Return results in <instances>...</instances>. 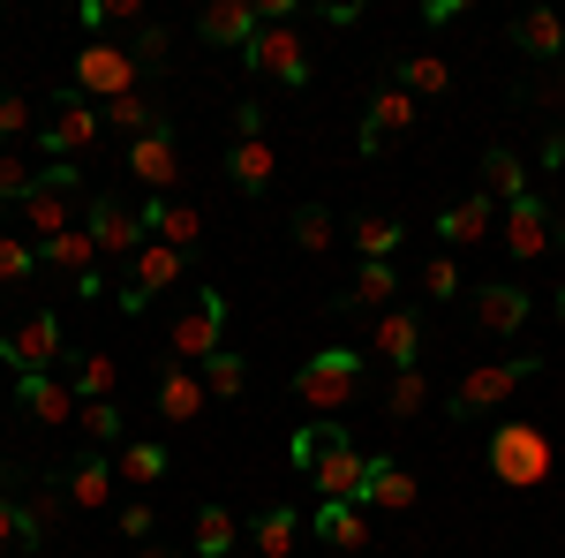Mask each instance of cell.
<instances>
[{
  "mask_svg": "<svg viewBox=\"0 0 565 558\" xmlns=\"http://www.w3.org/2000/svg\"><path fill=\"white\" fill-rule=\"evenodd\" d=\"M482 461H490V475H498L505 491H535V483L558 475V438L543 423H498L490 445H482Z\"/></svg>",
  "mask_w": 565,
  "mask_h": 558,
  "instance_id": "6da1fadb",
  "label": "cell"
},
{
  "mask_svg": "<svg viewBox=\"0 0 565 558\" xmlns=\"http://www.w3.org/2000/svg\"><path fill=\"white\" fill-rule=\"evenodd\" d=\"M362 378H370L362 347H317L302 370H295V400H302L309 415H340V408L362 400Z\"/></svg>",
  "mask_w": 565,
  "mask_h": 558,
  "instance_id": "7a4b0ae2",
  "label": "cell"
},
{
  "mask_svg": "<svg viewBox=\"0 0 565 558\" xmlns=\"http://www.w3.org/2000/svg\"><path fill=\"white\" fill-rule=\"evenodd\" d=\"M535 370H543V355H513V362H476V370H468L460 386L445 392V415H452V423H468V415H490V408H505V400H513V392H521Z\"/></svg>",
  "mask_w": 565,
  "mask_h": 558,
  "instance_id": "3957f363",
  "label": "cell"
},
{
  "mask_svg": "<svg viewBox=\"0 0 565 558\" xmlns=\"http://www.w3.org/2000/svg\"><path fill=\"white\" fill-rule=\"evenodd\" d=\"M362 468H370V453L348 438V423H317V461H309V491L317 498H354L362 491Z\"/></svg>",
  "mask_w": 565,
  "mask_h": 558,
  "instance_id": "277c9868",
  "label": "cell"
},
{
  "mask_svg": "<svg viewBox=\"0 0 565 558\" xmlns=\"http://www.w3.org/2000/svg\"><path fill=\"white\" fill-rule=\"evenodd\" d=\"M0 362L23 378V370H61L68 362V325H61V309H31L15 333H0Z\"/></svg>",
  "mask_w": 565,
  "mask_h": 558,
  "instance_id": "5b68a950",
  "label": "cell"
},
{
  "mask_svg": "<svg viewBox=\"0 0 565 558\" xmlns=\"http://www.w3.org/2000/svg\"><path fill=\"white\" fill-rule=\"evenodd\" d=\"M181 280H189V257L167 250V242H143V250L129 257V280H121L114 309H121V317H143V309L167 295V287H181Z\"/></svg>",
  "mask_w": 565,
  "mask_h": 558,
  "instance_id": "8992f818",
  "label": "cell"
},
{
  "mask_svg": "<svg viewBox=\"0 0 565 558\" xmlns=\"http://www.w3.org/2000/svg\"><path fill=\"white\" fill-rule=\"evenodd\" d=\"M136 84H143V69H136L129 45H84V53H76V76H68V91L90 98V106H114V98H129Z\"/></svg>",
  "mask_w": 565,
  "mask_h": 558,
  "instance_id": "52a82bcc",
  "label": "cell"
},
{
  "mask_svg": "<svg viewBox=\"0 0 565 558\" xmlns=\"http://www.w3.org/2000/svg\"><path fill=\"white\" fill-rule=\"evenodd\" d=\"M98 136H106V114H98L90 98H76V91L61 84V98H53V122H39V151H45V167H53V159H84Z\"/></svg>",
  "mask_w": 565,
  "mask_h": 558,
  "instance_id": "ba28073f",
  "label": "cell"
},
{
  "mask_svg": "<svg viewBox=\"0 0 565 558\" xmlns=\"http://www.w3.org/2000/svg\"><path fill=\"white\" fill-rule=\"evenodd\" d=\"M242 69L249 76H271L279 91H309V45L295 23H264L257 39H249V53H242Z\"/></svg>",
  "mask_w": 565,
  "mask_h": 558,
  "instance_id": "9c48e42d",
  "label": "cell"
},
{
  "mask_svg": "<svg viewBox=\"0 0 565 558\" xmlns=\"http://www.w3.org/2000/svg\"><path fill=\"white\" fill-rule=\"evenodd\" d=\"M167 347H174V362H196V370H204L218 347H226V295H218V287H204V295H196L174 325H167Z\"/></svg>",
  "mask_w": 565,
  "mask_h": 558,
  "instance_id": "30bf717a",
  "label": "cell"
},
{
  "mask_svg": "<svg viewBox=\"0 0 565 558\" xmlns=\"http://www.w3.org/2000/svg\"><path fill=\"white\" fill-rule=\"evenodd\" d=\"M84 227H90V242H98V257H121V264L151 242V234H143V212H136L129 197H114V189L84 197Z\"/></svg>",
  "mask_w": 565,
  "mask_h": 558,
  "instance_id": "8fae6325",
  "label": "cell"
},
{
  "mask_svg": "<svg viewBox=\"0 0 565 558\" xmlns=\"http://www.w3.org/2000/svg\"><path fill=\"white\" fill-rule=\"evenodd\" d=\"M551 234H565V204H551V197H521V204H505V250H513L521 264L543 257Z\"/></svg>",
  "mask_w": 565,
  "mask_h": 558,
  "instance_id": "7c38bea8",
  "label": "cell"
},
{
  "mask_svg": "<svg viewBox=\"0 0 565 558\" xmlns=\"http://www.w3.org/2000/svg\"><path fill=\"white\" fill-rule=\"evenodd\" d=\"M423 340H430L423 309H385V317H370V355H377L385 370H415V362H423Z\"/></svg>",
  "mask_w": 565,
  "mask_h": 558,
  "instance_id": "4fadbf2b",
  "label": "cell"
},
{
  "mask_svg": "<svg viewBox=\"0 0 565 558\" xmlns=\"http://www.w3.org/2000/svg\"><path fill=\"white\" fill-rule=\"evenodd\" d=\"M407 129H415V98H407L399 84H377V91H370V114H362V136H354V151H362V159H377L392 136H407Z\"/></svg>",
  "mask_w": 565,
  "mask_h": 558,
  "instance_id": "5bb4252c",
  "label": "cell"
},
{
  "mask_svg": "<svg viewBox=\"0 0 565 558\" xmlns=\"http://www.w3.org/2000/svg\"><path fill=\"white\" fill-rule=\"evenodd\" d=\"M129 173L143 181V197H174V181H181L174 122H167V129H151V136H136V144H129Z\"/></svg>",
  "mask_w": 565,
  "mask_h": 558,
  "instance_id": "9a60e30c",
  "label": "cell"
},
{
  "mask_svg": "<svg viewBox=\"0 0 565 558\" xmlns=\"http://www.w3.org/2000/svg\"><path fill=\"white\" fill-rule=\"evenodd\" d=\"M415 498H423V483L399 468V461L370 453V468H362V491H354V506H362V514H407Z\"/></svg>",
  "mask_w": 565,
  "mask_h": 558,
  "instance_id": "2e32d148",
  "label": "cell"
},
{
  "mask_svg": "<svg viewBox=\"0 0 565 558\" xmlns=\"http://www.w3.org/2000/svg\"><path fill=\"white\" fill-rule=\"evenodd\" d=\"M136 212H143V234H151V242L196 257V242H204V212H196V204H181V197H143Z\"/></svg>",
  "mask_w": 565,
  "mask_h": 558,
  "instance_id": "e0dca14e",
  "label": "cell"
},
{
  "mask_svg": "<svg viewBox=\"0 0 565 558\" xmlns=\"http://www.w3.org/2000/svg\"><path fill=\"white\" fill-rule=\"evenodd\" d=\"M490 234H498V204H490L482 189L437 204V242H445V250H476V242H490Z\"/></svg>",
  "mask_w": 565,
  "mask_h": 558,
  "instance_id": "ac0fdd59",
  "label": "cell"
},
{
  "mask_svg": "<svg viewBox=\"0 0 565 558\" xmlns=\"http://www.w3.org/2000/svg\"><path fill=\"white\" fill-rule=\"evenodd\" d=\"M15 408H23L31 423H76V386H68L61 370H23V378H15Z\"/></svg>",
  "mask_w": 565,
  "mask_h": 558,
  "instance_id": "d6986e66",
  "label": "cell"
},
{
  "mask_svg": "<svg viewBox=\"0 0 565 558\" xmlns=\"http://www.w3.org/2000/svg\"><path fill=\"white\" fill-rule=\"evenodd\" d=\"M196 31H204V45L249 53V39L264 31V8H257V0H212V8L196 15Z\"/></svg>",
  "mask_w": 565,
  "mask_h": 558,
  "instance_id": "ffe728a7",
  "label": "cell"
},
{
  "mask_svg": "<svg viewBox=\"0 0 565 558\" xmlns=\"http://www.w3.org/2000/svg\"><path fill=\"white\" fill-rule=\"evenodd\" d=\"M309 528H317V544H332V551H370V514H362L354 498H317V506H309Z\"/></svg>",
  "mask_w": 565,
  "mask_h": 558,
  "instance_id": "44dd1931",
  "label": "cell"
},
{
  "mask_svg": "<svg viewBox=\"0 0 565 558\" xmlns=\"http://www.w3.org/2000/svg\"><path fill=\"white\" fill-rule=\"evenodd\" d=\"M527 317H535L527 287H513V280H482V287H476V325H482V333L505 340V333H521Z\"/></svg>",
  "mask_w": 565,
  "mask_h": 558,
  "instance_id": "7402d4cb",
  "label": "cell"
},
{
  "mask_svg": "<svg viewBox=\"0 0 565 558\" xmlns=\"http://www.w3.org/2000/svg\"><path fill=\"white\" fill-rule=\"evenodd\" d=\"M332 309H348V317H385V309H399V272L392 264H354L348 295L332 302Z\"/></svg>",
  "mask_w": 565,
  "mask_h": 558,
  "instance_id": "603a6c76",
  "label": "cell"
},
{
  "mask_svg": "<svg viewBox=\"0 0 565 558\" xmlns=\"http://www.w3.org/2000/svg\"><path fill=\"white\" fill-rule=\"evenodd\" d=\"M476 181H482V197H490V204H521V197H535L527 159H521V151H505V144H490V151H482Z\"/></svg>",
  "mask_w": 565,
  "mask_h": 558,
  "instance_id": "cb8c5ba5",
  "label": "cell"
},
{
  "mask_svg": "<svg viewBox=\"0 0 565 558\" xmlns=\"http://www.w3.org/2000/svg\"><path fill=\"white\" fill-rule=\"evenodd\" d=\"M61 506H68V483H39L31 498H15V544H23V551H45Z\"/></svg>",
  "mask_w": 565,
  "mask_h": 558,
  "instance_id": "d4e9b609",
  "label": "cell"
},
{
  "mask_svg": "<svg viewBox=\"0 0 565 558\" xmlns=\"http://www.w3.org/2000/svg\"><path fill=\"white\" fill-rule=\"evenodd\" d=\"M39 264H45V272H61L68 287H84L90 272H98V242H90V227H68V234L39 242Z\"/></svg>",
  "mask_w": 565,
  "mask_h": 558,
  "instance_id": "484cf974",
  "label": "cell"
},
{
  "mask_svg": "<svg viewBox=\"0 0 565 558\" xmlns=\"http://www.w3.org/2000/svg\"><path fill=\"white\" fill-rule=\"evenodd\" d=\"M513 45H521L527 61L565 69V15L558 8H527V15H513Z\"/></svg>",
  "mask_w": 565,
  "mask_h": 558,
  "instance_id": "4316f807",
  "label": "cell"
},
{
  "mask_svg": "<svg viewBox=\"0 0 565 558\" xmlns=\"http://www.w3.org/2000/svg\"><path fill=\"white\" fill-rule=\"evenodd\" d=\"M61 378L76 386V408H84V400H114V386H121V362H114V355H98V347H68Z\"/></svg>",
  "mask_w": 565,
  "mask_h": 558,
  "instance_id": "83f0119b",
  "label": "cell"
},
{
  "mask_svg": "<svg viewBox=\"0 0 565 558\" xmlns=\"http://www.w3.org/2000/svg\"><path fill=\"white\" fill-rule=\"evenodd\" d=\"M204 400H212V392H204V378H196L189 362H167V370H159V423H196Z\"/></svg>",
  "mask_w": 565,
  "mask_h": 558,
  "instance_id": "f1b7e54d",
  "label": "cell"
},
{
  "mask_svg": "<svg viewBox=\"0 0 565 558\" xmlns=\"http://www.w3.org/2000/svg\"><path fill=\"white\" fill-rule=\"evenodd\" d=\"M226 173H234V189H242V197H264V189L279 181V151H271L264 136H234V151H226Z\"/></svg>",
  "mask_w": 565,
  "mask_h": 558,
  "instance_id": "f546056e",
  "label": "cell"
},
{
  "mask_svg": "<svg viewBox=\"0 0 565 558\" xmlns=\"http://www.w3.org/2000/svg\"><path fill=\"white\" fill-rule=\"evenodd\" d=\"M68 227H84V219H76V197H68V189H53V181H39V189L23 197V234L53 242V234H68Z\"/></svg>",
  "mask_w": 565,
  "mask_h": 558,
  "instance_id": "4dcf8cb0",
  "label": "cell"
},
{
  "mask_svg": "<svg viewBox=\"0 0 565 558\" xmlns=\"http://www.w3.org/2000/svg\"><path fill=\"white\" fill-rule=\"evenodd\" d=\"M399 242H407V227H399L392 212H362V219L348 227V250H354L362 264H392V250H399Z\"/></svg>",
  "mask_w": 565,
  "mask_h": 558,
  "instance_id": "1f68e13d",
  "label": "cell"
},
{
  "mask_svg": "<svg viewBox=\"0 0 565 558\" xmlns=\"http://www.w3.org/2000/svg\"><path fill=\"white\" fill-rule=\"evenodd\" d=\"M392 84L407 91V98H445L452 91V69H445V53H430V45H415L399 69H392Z\"/></svg>",
  "mask_w": 565,
  "mask_h": 558,
  "instance_id": "d6a6232c",
  "label": "cell"
},
{
  "mask_svg": "<svg viewBox=\"0 0 565 558\" xmlns=\"http://www.w3.org/2000/svg\"><path fill=\"white\" fill-rule=\"evenodd\" d=\"M189 551L196 558H242V528H234V514H226V506H204L196 528H189Z\"/></svg>",
  "mask_w": 565,
  "mask_h": 558,
  "instance_id": "836d02e7",
  "label": "cell"
},
{
  "mask_svg": "<svg viewBox=\"0 0 565 558\" xmlns=\"http://www.w3.org/2000/svg\"><path fill=\"white\" fill-rule=\"evenodd\" d=\"M430 408V370L415 362V370H392L385 378V423H415Z\"/></svg>",
  "mask_w": 565,
  "mask_h": 558,
  "instance_id": "e575fe53",
  "label": "cell"
},
{
  "mask_svg": "<svg viewBox=\"0 0 565 558\" xmlns=\"http://www.w3.org/2000/svg\"><path fill=\"white\" fill-rule=\"evenodd\" d=\"M114 483H121V475H114V461H76V468H68V506L106 514V506H114Z\"/></svg>",
  "mask_w": 565,
  "mask_h": 558,
  "instance_id": "d590c367",
  "label": "cell"
},
{
  "mask_svg": "<svg viewBox=\"0 0 565 558\" xmlns=\"http://www.w3.org/2000/svg\"><path fill=\"white\" fill-rule=\"evenodd\" d=\"M295 536H302V514H295V506H264L257 528H249V551H257V558H287V551H295Z\"/></svg>",
  "mask_w": 565,
  "mask_h": 558,
  "instance_id": "8d00e7d4",
  "label": "cell"
},
{
  "mask_svg": "<svg viewBox=\"0 0 565 558\" xmlns=\"http://www.w3.org/2000/svg\"><path fill=\"white\" fill-rule=\"evenodd\" d=\"M287 234H295V250H302V257H324V250L340 242V219L324 212V204H295V219H287Z\"/></svg>",
  "mask_w": 565,
  "mask_h": 558,
  "instance_id": "74e56055",
  "label": "cell"
},
{
  "mask_svg": "<svg viewBox=\"0 0 565 558\" xmlns=\"http://www.w3.org/2000/svg\"><path fill=\"white\" fill-rule=\"evenodd\" d=\"M76 423H84L90 445H114V453L129 445V415H121V400H84V408H76Z\"/></svg>",
  "mask_w": 565,
  "mask_h": 558,
  "instance_id": "f35d334b",
  "label": "cell"
},
{
  "mask_svg": "<svg viewBox=\"0 0 565 558\" xmlns=\"http://www.w3.org/2000/svg\"><path fill=\"white\" fill-rule=\"evenodd\" d=\"M45 264H39V242H23V234H0V295H15V287H31Z\"/></svg>",
  "mask_w": 565,
  "mask_h": 558,
  "instance_id": "ab89813d",
  "label": "cell"
},
{
  "mask_svg": "<svg viewBox=\"0 0 565 558\" xmlns=\"http://www.w3.org/2000/svg\"><path fill=\"white\" fill-rule=\"evenodd\" d=\"M106 114V129H121L136 144V136H151V129H167V114L159 106H143V91H129V98H114V106H98Z\"/></svg>",
  "mask_w": 565,
  "mask_h": 558,
  "instance_id": "60d3db41",
  "label": "cell"
},
{
  "mask_svg": "<svg viewBox=\"0 0 565 558\" xmlns=\"http://www.w3.org/2000/svg\"><path fill=\"white\" fill-rule=\"evenodd\" d=\"M114 475H121V483H159V475H167V445H151V438H129V445L114 453Z\"/></svg>",
  "mask_w": 565,
  "mask_h": 558,
  "instance_id": "b9f144b4",
  "label": "cell"
},
{
  "mask_svg": "<svg viewBox=\"0 0 565 558\" xmlns=\"http://www.w3.org/2000/svg\"><path fill=\"white\" fill-rule=\"evenodd\" d=\"M196 378H204V392H212V400H242V386H249V362H242L234 347H218Z\"/></svg>",
  "mask_w": 565,
  "mask_h": 558,
  "instance_id": "7bdbcfd3",
  "label": "cell"
},
{
  "mask_svg": "<svg viewBox=\"0 0 565 558\" xmlns=\"http://www.w3.org/2000/svg\"><path fill=\"white\" fill-rule=\"evenodd\" d=\"M23 136H39V114H31V98H23V91H0V151H15Z\"/></svg>",
  "mask_w": 565,
  "mask_h": 558,
  "instance_id": "ee69618b",
  "label": "cell"
},
{
  "mask_svg": "<svg viewBox=\"0 0 565 558\" xmlns=\"http://www.w3.org/2000/svg\"><path fill=\"white\" fill-rule=\"evenodd\" d=\"M39 189V167L23 159V151H0V204H15L23 212V197Z\"/></svg>",
  "mask_w": 565,
  "mask_h": 558,
  "instance_id": "f6af8a7d",
  "label": "cell"
},
{
  "mask_svg": "<svg viewBox=\"0 0 565 558\" xmlns=\"http://www.w3.org/2000/svg\"><path fill=\"white\" fill-rule=\"evenodd\" d=\"M423 295H430V302H460V295H468V280H460V264L445 257V250H437V257L423 264Z\"/></svg>",
  "mask_w": 565,
  "mask_h": 558,
  "instance_id": "bcb514c9",
  "label": "cell"
},
{
  "mask_svg": "<svg viewBox=\"0 0 565 558\" xmlns=\"http://www.w3.org/2000/svg\"><path fill=\"white\" fill-rule=\"evenodd\" d=\"M167 45H174V31H167V23H143V31H136V69H143V76H151V69H167Z\"/></svg>",
  "mask_w": 565,
  "mask_h": 558,
  "instance_id": "7dc6e473",
  "label": "cell"
},
{
  "mask_svg": "<svg viewBox=\"0 0 565 558\" xmlns=\"http://www.w3.org/2000/svg\"><path fill=\"white\" fill-rule=\"evenodd\" d=\"M114 528H121V544H151V536H159V514L136 498V506H121V514H114Z\"/></svg>",
  "mask_w": 565,
  "mask_h": 558,
  "instance_id": "c3c4849f",
  "label": "cell"
},
{
  "mask_svg": "<svg viewBox=\"0 0 565 558\" xmlns=\"http://www.w3.org/2000/svg\"><path fill=\"white\" fill-rule=\"evenodd\" d=\"M39 181L68 189V197H84V159H53V167H39Z\"/></svg>",
  "mask_w": 565,
  "mask_h": 558,
  "instance_id": "681fc988",
  "label": "cell"
},
{
  "mask_svg": "<svg viewBox=\"0 0 565 558\" xmlns=\"http://www.w3.org/2000/svg\"><path fill=\"white\" fill-rule=\"evenodd\" d=\"M460 15H468V0H423V23H430V31L460 23Z\"/></svg>",
  "mask_w": 565,
  "mask_h": 558,
  "instance_id": "f907efd6",
  "label": "cell"
},
{
  "mask_svg": "<svg viewBox=\"0 0 565 558\" xmlns=\"http://www.w3.org/2000/svg\"><path fill=\"white\" fill-rule=\"evenodd\" d=\"M535 167H543V173H565V122H558L551 136H543V151H535Z\"/></svg>",
  "mask_w": 565,
  "mask_h": 558,
  "instance_id": "816d5d0a",
  "label": "cell"
},
{
  "mask_svg": "<svg viewBox=\"0 0 565 558\" xmlns=\"http://www.w3.org/2000/svg\"><path fill=\"white\" fill-rule=\"evenodd\" d=\"M287 461H295V468H309V461H317V423H302L295 438H287Z\"/></svg>",
  "mask_w": 565,
  "mask_h": 558,
  "instance_id": "f5cc1de1",
  "label": "cell"
},
{
  "mask_svg": "<svg viewBox=\"0 0 565 558\" xmlns=\"http://www.w3.org/2000/svg\"><path fill=\"white\" fill-rule=\"evenodd\" d=\"M234 136H264V106H257V98L234 106Z\"/></svg>",
  "mask_w": 565,
  "mask_h": 558,
  "instance_id": "db71d44e",
  "label": "cell"
},
{
  "mask_svg": "<svg viewBox=\"0 0 565 558\" xmlns=\"http://www.w3.org/2000/svg\"><path fill=\"white\" fill-rule=\"evenodd\" d=\"M317 15H324L332 31H354V23H362V8H354V0H332V8H317Z\"/></svg>",
  "mask_w": 565,
  "mask_h": 558,
  "instance_id": "11a10c76",
  "label": "cell"
},
{
  "mask_svg": "<svg viewBox=\"0 0 565 558\" xmlns=\"http://www.w3.org/2000/svg\"><path fill=\"white\" fill-rule=\"evenodd\" d=\"M15 544V498H0V551Z\"/></svg>",
  "mask_w": 565,
  "mask_h": 558,
  "instance_id": "9f6ffc18",
  "label": "cell"
},
{
  "mask_svg": "<svg viewBox=\"0 0 565 558\" xmlns=\"http://www.w3.org/2000/svg\"><path fill=\"white\" fill-rule=\"evenodd\" d=\"M136 558H181V551H167V544H136Z\"/></svg>",
  "mask_w": 565,
  "mask_h": 558,
  "instance_id": "6f0895ef",
  "label": "cell"
},
{
  "mask_svg": "<svg viewBox=\"0 0 565 558\" xmlns=\"http://www.w3.org/2000/svg\"><path fill=\"white\" fill-rule=\"evenodd\" d=\"M8 483H15V468H8V453H0V498H8Z\"/></svg>",
  "mask_w": 565,
  "mask_h": 558,
  "instance_id": "680465c9",
  "label": "cell"
},
{
  "mask_svg": "<svg viewBox=\"0 0 565 558\" xmlns=\"http://www.w3.org/2000/svg\"><path fill=\"white\" fill-rule=\"evenodd\" d=\"M551 309H558V325H565V287H558V295H551Z\"/></svg>",
  "mask_w": 565,
  "mask_h": 558,
  "instance_id": "91938a15",
  "label": "cell"
},
{
  "mask_svg": "<svg viewBox=\"0 0 565 558\" xmlns=\"http://www.w3.org/2000/svg\"><path fill=\"white\" fill-rule=\"evenodd\" d=\"M242 558H257V551H242Z\"/></svg>",
  "mask_w": 565,
  "mask_h": 558,
  "instance_id": "94428289",
  "label": "cell"
},
{
  "mask_svg": "<svg viewBox=\"0 0 565 558\" xmlns=\"http://www.w3.org/2000/svg\"><path fill=\"white\" fill-rule=\"evenodd\" d=\"M558 76H565V69H558Z\"/></svg>",
  "mask_w": 565,
  "mask_h": 558,
  "instance_id": "6125c7cd",
  "label": "cell"
}]
</instances>
